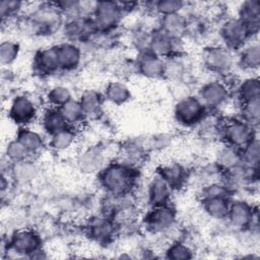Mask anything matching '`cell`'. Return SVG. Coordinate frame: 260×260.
Here are the masks:
<instances>
[{
    "label": "cell",
    "instance_id": "cell-8",
    "mask_svg": "<svg viewBox=\"0 0 260 260\" xmlns=\"http://www.w3.org/2000/svg\"><path fill=\"white\" fill-rule=\"evenodd\" d=\"M203 62L212 72L225 73L232 68L235 60L230 49L226 47H209L203 53Z\"/></svg>",
    "mask_w": 260,
    "mask_h": 260
},
{
    "label": "cell",
    "instance_id": "cell-5",
    "mask_svg": "<svg viewBox=\"0 0 260 260\" xmlns=\"http://www.w3.org/2000/svg\"><path fill=\"white\" fill-rule=\"evenodd\" d=\"M255 136L254 127L242 119H231L221 123L219 138L226 145L240 149Z\"/></svg>",
    "mask_w": 260,
    "mask_h": 260
},
{
    "label": "cell",
    "instance_id": "cell-15",
    "mask_svg": "<svg viewBox=\"0 0 260 260\" xmlns=\"http://www.w3.org/2000/svg\"><path fill=\"white\" fill-rule=\"evenodd\" d=\"M138 71L146 77L156 78L165 74L166 63L162 58L155 56L150 51H142L138 59Z\"/></svg>",
    "mask_w": 260,
    "mask_h": 260
},
{
    "label": "cell",
    "instance_id": "cell-14",
    "mask_svg": "<svg viewBox=\"0 0 260 260\" xmlns=\"http://www.w3.org/2000/svg\"><path fill=\"white\" fill-rule=\"evenodd\" d=\"M116 228L117 225L114 221L105 214L90 218L87 223L89 236L99 242L110 240L114 236Z\"/></svg>",
    "mask_w": 260,
    "mask_h": 260
},
{
    "label": "cell",
    "instance_id": "cell-9",
    "mask_svg": "<svg viewBox=\"0 0 260 260\" xmlns=\"http://www.w3.org/2000/svg\"><path fill=\"white\" fill-rule=\"evenodd\" d=\"M230 94V89L224 82L213 80L203 84L197 96L208 110L222 106L229 100Z\"/></svg>",
    "mask_w": 260,
    "mask_h": 260
},
{
    "label": "cell",
    "instance_id": "cell-32",
    "mask_svg": "<svg viewBox=\"0 0 260 260\" xmlns=\"http://www.w3.org/2000/svg\"><path fill=\"white\" fill-rule=\"evenodd\" d=\"M242 162L250 168L257 169L259 162V141L257 136H255L251 141H249L246 145L240 148Z\"/></svg>",
    "mask_w": 260,
    "mask_h": 260
},
{
    "label": "cell",
    "instance_id": "cell-17",
    "mask_svg": "<svg viewBox=\"0 0 260 260\" xmlns=\"http://www.w3.org/2000/svg\"><path fill=\"white\" fill-rule=\"evenodd\" d=\"M237 17L247 26L252 36L257 34L260 23V3L252 0L241 3Z\"/></svg>",
    "mask_w": 260,
    "mask_h": 260
},
{
    "label": "cell",
    "instance_id": "cell-22",
    "mask_svg": "<svg viewBox=\"0 0 260 260\" xmlns=\"http://www.w3.org/2000/svg\"><path fill=\"white\" fill-rule=\"evenodd\" d=\"M201 204L204 212L212 218H226L231 199L229 196H215L201 198Z\"/></svg>",
    "mask_w": 260,
    "mask_h": 260
},
{
    "label": "cell",
    "instance_id": "cell-18",
    "mask_svg": "<svg viewBox=\"0 0 260 260\" xmlns=\"http://www.w3.org/2000/svg\"><path fill=\"white\" fill-rule=\"evenodd\" d=\"M35 70L40 74H53L60 70L59 61L57 57L56 46L41 50L37 53L34 60Z\"/></svg>",
    "mask_w": 260,
    "mask_h": 260
},
{
    "label": "cell",
    "instance_id": "cell-29",
    "mask_svg": "<svg viewBox=\"0 0 260 260\" xmlns=\"http://www.w3.org/2000/svg\"><path fill=\"white\" fill-rule=\"evenodd\" d=\"M60 111L68 125L74 128L85 119V115L78 100H70L60 108Z\"/></svg>",
    "mask_w": 260,
    "mask_h": 260
},
{
    "label": "cell",
    "instance_id": "cell-28",
    "mask_svg": "<svg viewBox=\"0 0 260 260\" xmlns=\"http://www.w3.org/2000/svg\"><path fill=\"white\" fill-rule=\"evenodd\" d=\"M104 99L114 105H122L130 99V90L124 83L112 81L106 87Z\"/></svg>",
    "mask_w": 260,
    "mask_h": 260
},
{
    "label": "cell",
    "instance_id": "cell-12",
    "mask_svg": "<svg viewBox=\"0 0 260 260\" xmlns=\"http://www.w3.org/2000/svg\"><path fill=\"white\" fill-rule=\"evenodd\" d=\"M254 215V209L248 202L237 200L231 201L226 218L235 228L244 229L253 223Z\"/></svg>",
    "mask_w": 260,
    "mask_h": 260
},
{
    "label": "cell",
    "instance_id": "cell-20",
    "mask_svg": "<svg viewBox=\"0 0 260 260\" xmlns=\"http://www.w3.org/2000/svg\"><path fill=\"white\" fill-rule=\"evenodd\" d=\"M105 154L99 148H88L80 153L77 165L79 170L85 173H99L105 165Z\"/></svg>",
    "mask_w": 260,
    "mask_h": 260
},
{
    "label": "cell",
    "instance_id": "cell-4",
    "mask_svg": "<svg viewBox=\"0 0 260 260\" xmlns=\"http://www.w3.org/2000/svg\"><path fill=\"white\" fill-rule=\"evenodd\" d=\"M7 115L13 123L20 127H28L41 116L35 100L23 93L17 94L12 99Z\"/></svg>",
    "mask_w": 260,
    "mask_h": 260
},
{
    "label": "cell",
    "instance_id": "cell-6",
    "mask_svg": "<svg viewBox=\"0 0 260 260\" xmlns=\"http://www.w3.org/2000/svg\"><path fill=\"white\" fill-rule=\"evenodd\" d=\"M176 210L170 203L151 206L143 217V224L151 233L168 232L175 223Z\"/></svg>",
    "mask_w": 260,
    "mask_h": 260
},
{
    "label": "cell",
    "instance_id": "cell-38",
    "mask_svg": "<svg viewBox=\"0 0 260 260\" xmlns=\"http://www.w3.org/2000/svg\"><path fill=\"white\" fill-rule=\"evenodd\" d=\"M23 7H25V3L20 1H1L0 3V14L2 18V22L8 21L16 16H18Z\"/></svg>",
    "mask_w": 260,
    "mask_h": 260
},
{
    "label": "cell",
    "instance_id": "cell-35",
    "mask_svg": "<svg viewBox=\"0 0 260 260\" xmlns=\"http://www.w3.org/2000/svg\"><path fill=\"white\" fill-rule=\"evenodd\" d=\"M241 115H242L243 121L247 122L253 127L257 125L260 118L259 99H255V100L241 104Z\"/></svg>",
    "mask_w": 260,
    "mask_h": 260
},
{
    "label": "cell",
    "instance_id": "cell-10",
    "mask_svg": "<svg viewBox=\"0 0 260 260\" xmlns=\"http://www.w3.org/2000/svg\"><path fill=\"white\" fill-rule=\"evenodd\" d=\"M172 191L174 190L170 185L156 173L146 185V189L144 191L145 201L150 207L170 203L169 201Z\"/></svg>",
    "mask_w": 260,
    "mask_h": 260
},
{
    "label": "cell",
    "instance_id": "cell-24",
    "mask_svg": "<svg viewBox=\"0 0 260 260\" xmlns=\"http://www.w3.org/2000/svg\"><path fill=\"white\" fill-rule=\"evenodd\" d=\"M215 164L219 170L225 173L238 167L242 164L240 149L224 144V146L221 147L216 154Z\"/></svg>",
    "mask_w": 260,
    "mask_h": 260
},
{
    "label": "cell",
    "instance_id": "cell-25",
    "mask_svg": "<svg viewBox=\"0 0 260 260\" xmlns=\"http://www.w3.org/2000/svg\"><path fill=\"white\" fill-rule=\"evenodd\" d=\"M103 100L104 96L93 89H88L80 95L78 102L82 108L85 118H95L101 114Z\"/></svg>",
    "mask_w": 260,
    "mask_h": 260
},
{
    "label": "cell",
    "instance_id": "cell-11",
    "mask_svg": "<svg viewBox=\"0 0 260 260\" xmlns=\"http://www.w3.org/2000/svg\"><path fill=\"white\" fill-rule=\"evenodd\" d=\"M40 237L31 230H19L16 231L9 242V250L15 252L18 255L30 254L38 252L40 247Z\"/></svg>",
    "mask_w": 260,
    "mask_h": 260
},
{
    "label": "cell",
    "instance_id": "cell-2",
    "mask_svg": "<svg viewBox=\"0 0 260 260\" xmlns=\"http://www.w3.org/2000/svg\"><path fill=\"white\" fill-rule=\"evenodd\" d=\"M207 111L197 95H187L180 99L176 104L175 118L184 127H195L207 117Z\"/></svg>",
    "mask_w": 260,
    "mask_h": 260
},
{
    "label": "cell",
    "instance_id": "cell-3",
    "mask_svg": "<svg viewBox=\"0 0 260 260\" xmlns=\"http://www.w3.org/2000/svg\"><path fill=\"white\" fill-rule=\"evenodd\" d=\"M123 13L119 2L98 1L90 16L99 32L111 34L119 25Z\"/></svg>",
    "mask_w": 260,
    "mask_h": 260
},
{
    "label": "cell",
    "instance_id": "cell-34",
    "mask_svg": "<svg viewBox=\"0 0 260 260\" xmlns=\"http://www.w3.org/2000/svg\"><path fill=\"white\" fill-rule=\"evenodd\" d=\"M36 171L37 170L34 164L29 159H25L22 161L14 162L12 166L11 174L16 181L24 183L31 180L35 177Z\"/></svg>",
    "mask_w": 260,
    "mask_h": 260
},
{
    "label": "cell",
    "instance_id": "cell-23",
    "mask_svg": "<svg viewBox=\"0 0 260 260\" xmlns=\"http://www.w3.org/2000/svg\"><path fill=\"white\" fill-rule=\"evenodd\" d=\"M16 139L25 147L30 154H38L45 146V141L40 132L29 127H20Z\"/></svg>",
    "mask_w": 260,
    "mask_h": 260
},
{
    "label": "cell",
    "instance_id": "cell-39",
    "mask_svg": "<svg viewBox=\"0 0 260 260\" xmlns=\"http://www.w3.org/2000/svg\"><path fill=\"white\" fill-rule=\"evenodd\" d=\"M167 254L169 258L173 259H186L191 257V251L189 247L179 242L171 245L167 250Z\"/></svg>",
    "mask_w": 260,
    "mask_h": 260
},
{
    "label": "cell",
    "instance_id": "cell-1",
    "mask_svg": "<svg viewBox=\"0 0 260 260\" xmlns=\"http://www.w3.org/2000/svg\"><path fill=\"white\" fill-rule=\"evenodd\" d=\"M136 178V169L121 160L110 162L99 172V182L106 195L120 196L131 193Z\"/></svg>",
    "mask_w": 260,
    "mask_h": 260
},
{
    "label": "cell",
    "instance_id": "cell-13",
    "mask_svg": "<svg viewBox=\"0 0 260 260\" xmlns=\"http://www.w3.org/2000/svg\"><path fill=\"white\" fill-rule=\"evenodd\" d=\"M60 70L71 71L78 67L81 62V49L73 42H66L56 46Z\"/></svg>",
    "mask_w": 260,
    "mask_h": 260
},
{
    "label": "cell",
    "instance_id": "cell-31",
    "mask_svg": "<svg viewBox=\"0 0 260 260\" xmlns=\"http://www.w3.org/2000/svg\"><path fill=\"white\" fill-rule=\"evenodd\" d=\"M71 90L64 85H55L50 88L47 93V102L49 107L60 109L70 100H72Z\"/></svg>",
    "mask_w": 260,
    "mask_h": 260
},
{
    "label": "cell",
    "instance_id": "cell-30",
    "mask_svg": "<svg viewBox=\"0 0 260 260\" xmlns=\"http://www.w3.org/2000/svg\"><path fill=\"white\" fill-rule=\"evenodd\" d=\"M260 60L259 47L258 45H250L248 47H243L240 57L238 59V63L242 66L243 69L246 70H254L258 68Z\"/></svg>",
    "mask_w": 260,
    "mask_h": 260
},
{
    "label": "cell",
    "instance_id": "cell-16",
    "mask_svg": "<svg viewBox=\"0 0 260 260\" xmlns=\"http://www.w3.org/2000/svg\"><path fill=\"white\" fill-rule=\"evenodd\" d=\"M39 120H40V124L43 131L50 136L69 127L60 109L58 108H53V107L47 108L41 113Z\"/></svg>",
    "mask_w": 260,
    "mask_h": 260
},
{
    "label": "cell",
    "instance_id": "cell-33",
    "mask_svg": "<svg viewBox=\"0 0 260 260\" xmlns=\"http://www.w3.org/2000/svg\"><path fill=\"white\" fill-rule=\"evenodd\" d=\"M149 4L151 5L149 8H152L154 13H156L159 16L181 13L187 6V3L183 2V1H179V0L155 1V2H151Z\"/></svg>",
    "mask_w": 260,
    "mask_h": 260
},
{
    "label": "cell",
    "instance_id": "cell-21",
    "mask_svg": "<svg viewBox=\"0 0 260 260\" xmlns=\"http://www.w3.org/2000/svg\"><path fill=\"white\" fill-rule=\"evenodd\" d=\"M159 28L170 37L180 40L187 32V18L182 13L160 16Z\"/></svg>",
    "mask_w": 260,
    "mask_h": 260
},
{
    "label": "cell",
    "instance_id": "cell-19",
    "mask_svg": "<svg viewBox=\"0 0 260 260\" xmlns=\"http://www.w3.org/2000/svg\"><path fill=\"white\" fill-rule=\"evenodd\" d=\"M173 190L180 189L188 179L187 170L178 162H170L160 167L156 172Z\"/></svg>",
    "mask_w": 260,
    "mask_h": 260
},
{
    "label": "cell",
    "instance_id": "cell-27",
    "mask_svg": "<svg viewBox=\"0 0 260 260\" xmlns=\"http://www.w3.org/2000/svg\"><path fill=\"white\" fill-rule=\"evenodd\" d=\"M259 92L260 85L257 77H248L242 80L236 87V94L241 104L259 99Z\"/></svg>",
    "mask_w": 260,
    "mask_h": 260
},
{
    "label": "cell",
    "instance_id": "cell-26",
    "mask_svg": "<svg viewBox=\"0 0 260 260\" xmlns=\"http://www.w3.org/2000/svg\"><path fill=\"white\" fill-rule=\"evenodd\" d=\"M76 131L74 127H67L50 136L49 145L57 152H64L69 150L76 142Z\"/></svg>",
    "mask_w": 260,
    "mask_h": 260
},
{
    "label": "cell",
    "instance_id": "cell-7",
    "mask_svg": "<svg viewBox=\"0 0 260 260\" xmlns=\"http://www.w3.org/2000/svg\"><path fill=\"white\" fill-rule=\"evenodd\" d=\"M219 35L224 47L230 50L242 49L249 38L252 37L247 26L238 17H231L224 20L220 26Z\"/></svg>",
    "mask_w": 260,
    "mask_h": 260
},
{
    "label": "cell",
    "instance_id": "cell-36",
    "mask_svg": "<svg viewBox=\"0 0 260 260\" xmlns=\"http://www.w3.org/2000/svg\"><path fill=\"white\" fill-rule=\"evenodd\" d=\"M19 55V46L17 43L6 40L0 46V62L3 66L11 65Z\"/></svg>",
    "mask_w": 260,
    "mask_h": 260
},
{
    "label": "cell",
    "instance_id": "cell-37",
    "mask_svg": "<svg viewBox=\"0 0 260 260\" xmlns=\"http://www.w3.org/2000/svg\"><path fill=\"white\" fill-rule=\"evenodd\" d=\"M5 154H6L7 160H9L11 164L29 159L30 157L25 147L16 138L8 142L5 149Z\"/></svg>",
    "mask_w": 260,
    "mask_h": 260
}]
</instances>
